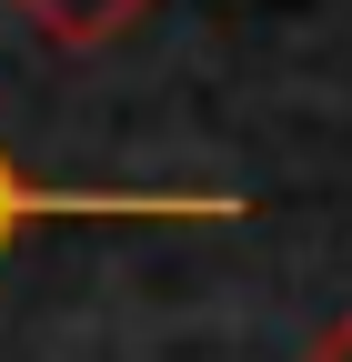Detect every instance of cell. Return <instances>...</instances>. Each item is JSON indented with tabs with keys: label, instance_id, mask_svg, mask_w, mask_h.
Here are the masks:
<instances>
[{
	"label": "cell",
	"instance_id": "6da1fadb",
	"mask_svg": "<svg viewBox=\"0 0 352 362\" xmlns=\"http://www.w3.org/2000/svg\"><path fill=\"white\" fill-rule=\"evenodd\" d=\"M242 211H252L242 192H61L0 151V252L30 221H242Z\"/></svg>",
	"mask_w": 352,
	"mask_h": 362
},
{
	"label": "cell",
	"instance_id": "7a4b0ae2",
	"mask_svg": "<svg viewBox=\"0 0 352 362\" xmlns=\"http://www.w3.org/2000/svg\"><path fill=\"white\" fill-rule=\"evenodd\" d=\"M11 11H20L30 30H51V40H71V51H91V40L131 30V21L151 11V0H11Z\"/></svg>",
	"mask_w": 352,
	"mask_h": 362
},
{
	"label": "cell",
	"instance_id": "3957f363",
	"mask_svg": "<svg viewBox=\"0 0 352 362\" xmlns=\"http://www.w3.org/2000/svg\"><path fill=\"white\" fill-rule=\"evenodd\" d=\"M302 362H352V312H342V322H332V332H322L312 352H302Z\"/></svg>",
	"mask_w": 352,
	"mask_h": 362
}]
</instances>
